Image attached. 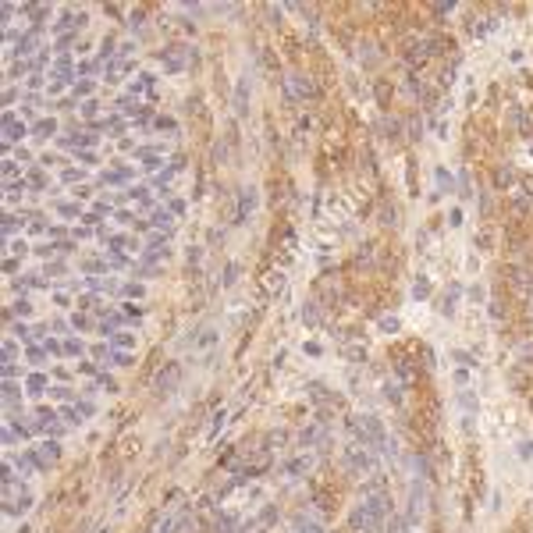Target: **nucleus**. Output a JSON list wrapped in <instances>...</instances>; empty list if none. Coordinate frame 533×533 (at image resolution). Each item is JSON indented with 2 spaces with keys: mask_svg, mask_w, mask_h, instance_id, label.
I'll return each instance as SVG.
<instances>
[{
  "mask_svg": "<svg viewBox=\"0 0 533 533\" xmlns=\"http://www.w3.org/2000/svg\"><path fill=\"white\" fill-rule=\"evenodd\" d=\"M384 533H409V529H405V522H402V519L391 512V515L384 519Z\"/></svg>",
  "mask_w": 533,
  "mask_h": 533,
  "instance_id": "nucleus-22",
  "label": "nucleus"
},
{
  "mask_svg": "<svg viewBox=\"0 0 533 533\" xmlns=\"http://www.w3.org/2000/svg\"><path fill=\"white\" fill-rule=\"evenodd\" d=\"M245 110H249V78H238L235 82V114L242 117Z\"/></svg>",
  "mask_w": 533,
  "mask_h": 533,
  "instance_id": "nucleus-11",
  "label": "nucleus"
},
{
  "mask_svg": "<svg viewBox=\"0 0 533 533\" xmlns=\"http://www.w3.org/2000/svg\"><path fill=\"white\" fill-rule=\"evenodd\" d=\"M32 135H36V139H50V135H57V121H50V117L36 121V125H32Z\"/></svg>",
  "mask_w": 533,
  "mask_h": 533,
  "instance_id": "nucleus-14",
  "label": "nucleus"
},
{
  "mask_svg": "<svg viewBox=\"0 0 533 533\" xmlns=\"http://www.w3.org/2000/svg\"><path fill=\"white\" fill-rule=\"evenodd\" d=\"M235 277H238V263H228V270H224V284H235Z\"/></svg>",
  "mask_w": 533,
  "mask_h": 533,
  "instance_id": "nucleus-41",
  "label": "nucleus"
},
{
  "mask_svg": "<svg viewBox=\"0 0 533 533\" xmlns=\"http://www.w3.org/2000/svg\"><path fill=\"white\" fill-rule=\"evenodd\" d=\"M167 210H171V214H185V203H182V199H171Z\"/></svg>",
  "mask_w": 533,
  "mask_h": 533,
  "instance_id": "nucleus-56",
  "label": "nucleus"
},
{
  "mask_svg": "<svg viewBox=\"0 0 533 533\" xmlns=\"http://www.w3.org/2000/svg\"><path fill=\"white\" fill-rule=\"evenodd\" d=\"M15 374H18V366H15V363H4V377L15 381Z\"/></svg>",
  "mask_w": 533,
  "mask_h": 533,
  "instance_id": "nucleus-58",
  "label": "nucleus"
},
{
  "mask_svg": "<svg viewBox=\"0 0 533 533\" xmlns=\"http://www.w3.org/2000/svg\"><path fill=\"white\" fill-rule=\"evenodd\" d=\"M61 182H82V167L75 171V167H68L64 174H61Z\"/></svg>",
  "mask_w": 533,
  "mask_h": 533,
  "instance_id": "nucleus-40",
  "label": "nucleus"
},
{
  "mask_svg": "<svg viewBox=\"0 0 533 533\" xmlns=\"http://www.w3.org/2000/svg\"><path fill=\"white\" fill-rule=\"evenodd\" d=\"M25 132H29V128H25L22 121H18V117H15L11 110H8V114H4V142H18V139H22Z\"/></svg>",
  "mask_w": 533,
  "mask_h": 533,
  "instance_id": "nucleus-10",
  "label": "nucleus"
},
{
  "mask_svg": "<svg viewBox=\"0 0 533 533\" xmlns=\"http://www.w3.org/2000/svg\"><path fill=\"white\" fill-rule=\"evenodd\" d=\"M121 128H125V125H121V121H117V117H107V132H110V135H117Z\"/></svg>",
  "mask_w": 533,
  "mask_h": 533,
  "instance_id": "nucleus-46",
  "label": "nucleus"
},
{
  "mask_svg": "<svg viewBox=\"0 0 533 533\" xmlns=\"http://www.w3.org/2000/svg\"><path fill=\"white\" fill-rule=\"evenodd\" d=\"M29 508H32V494H29V490H22V494H11L8 505H4L8 515H25Z\"/></svg>",
  "mask_w": 533,
  "mask_h": 533,
  "instance_id": "nucleus-7",
  "label": "nucleus"
},
{
  "mask_svg": "<svg viewBox=\"0 0 533 533\" xmlns=\"http://www.w3.org/2000/svg\"><path fill=\"white\" fill-rule=\"evenodd\" d=\"M121 245H128V238H125V235H114V238H110V249H121Z\"/></svg>",
  "mask_w": 533,
  "mask_h": 533,
  "instance_id": "nucleus-55",
  "label": "nucleus"
},
{
  "mask_svg": "<svg viewBox=\"0 0 533 533\" xmlns=\"http://www.w3.org/2000/svg\"><path fill=\"white\" fill-rule=\"evenodd\" d=\"M110 341H114L117 348H125V352H128V348L135 345V334H125V331H114V334H110Z\"/></svg>",
  "mask_w": 533,
  "mask_h": 533,
  "instance_id": "nucleus-20",
  "label": "nucleus"
},
{
  "mask_svg": "<svg viewBox=\"0 0 533 533\" xmlns=\"http://www.w3.org/2000/svg\"><path fill=\"white\" fill-rule=\"evenodd\" d=\"M413 295H416V299H427V295H430V284H427V281H416V288H413Z\"/></svg>",
  "mask_w": 533,
  "mask_h": 533,
  "instance_id": "nucleus-38",
  "label": "nucleus"
},
{
  "mask_svg": "<svg viewBox=\"0 0 533 533\" xmlns=\"http://www.w3.org/2000/svg\"><path fill=\"white\" fill-rule=\"evenodd\" d=\"M381 327H384V331H398V320H395V316H384Z\"/></svg>",
  "mask_w": 533,
  "mask_h": 533,
  "instance_id": "nucleus-51",
  "label": "nucleus"
},
{
  "mask_svg": "<svg viewBox=\"0 0 533 533\" xmlns=\"http://www.w3.org/2000/svg\"><path fill=\"white\" fill-rule=\"evenodd\" d=\"M75 25H86V15H82V11H78V15H64L54 29H57V32H64V29H75Z\"/></svg>",
  "mask_w": 533,
  "mask_h": 533,
  "instance_id": "nucleus-18",
  "label": "nucleus"
},
{
  "mask_svg": "<svg viewBox=\"0 0 533 533\" xmlns=\"http://www.w3.org/2000/svg\"><path fill=\"white\" fill-rule=\"evenodd\" d=\"M515 288H519V292H526V288H529V281H526V274H515Z\"/></svg>",
  "mask_w": 533,
  "mask_h": 533,
  "instance_id": "nucleus-57",
  "label": "nucleus"
},
{
  "mask_svg": "<svg viewBox=\"0 0 533 533\" xmlns=\"http://www.w3.org/2000/svg\"><path fill=\"white\" fill-rule=\"evenodd\" d=\"M384 395H388L391 402H398V398H402V395H398V384H388V391H384Z\"/></svg>",
  "mask_w": 533,
  "mask_h": 533,
  "instance_id": "nucleus-60",
  "label": "nucleus"
},
{
  "mask_svg": "<svg viewBox=\"0 0 533 533\" xmlns=\"http://www.w3.org/2000/svg\"><path fill=\"white\" fill-rule=\"evenodd\" d=\"M78 413H82V420L93 416V402H78Z\"/></svg>",
  "mask_w": 533,
  "mask_h": 533,
  "instance_id": "nucleus-53",
  "label": "nucleus"
},
{
  "mask_svg": "<svg viewBox=\"0 0 533 533\" xmlns=\"http://www.w3.org/2000/svg\"><path fill=\"white\" fill-rule=\"evenodd\" d=\"M47 356H50L47 348H36V345L29 348V363H36V366H43V363H47Z\"/></svg>",
  "mask_w": 533,
  "mask_h": 533,
  "instance_id": "nucleus-28",
  "label": "nucleus"
},
{
  "mask_svg": "<svg viewBox=\"0 0 533 533\" xmlns=\"http://www.w3.org/2000/svg\"><path fill=\"white\" fill-rule=\"evenodd\" d=\"M82 114L93 117V114H96V103H93V100H86V103H82Z\"/></svg>",
  "mask_w": 533,
  "mask_h": 533,
  "instance_id": "nucleus-59",
  "label": "nucleus"
},
{
  "mask_svg": "<svg viewBox=\"0 0 533 533\" xmlns=\"http://www.w3.org/2000/svg\"><path fill=\"white\" fill-rule=\"evenodd\" d=\"M89 93H93V82H78V86H75V96H86V100H89Z\"/></svg>",
  "mask_w": 533,
  "mask_h": 533,
  "instance_id": "nucleus-39",
  "label": "nucleus"
},
{
  "mask_svg": "<svg viewBox=\"0 0 533 533\" xmlns=\"http://www.w3.org/2000/svg\"><path fill=\"white\" fill-rule=\"evenodd\" d=\"M82 352H86V345H82L78 338H68V341H64V356H82Z\"/></svg>",
  "mask_w": 533,
  "mask_h": 533,
  "instance_id": "nucleus-25",
  "label": "nucleus"
},
{
  "mask_svg": "<svg viewBox=\"0 0 533 533\" xmlns=\"http://www.w3.org/2000/svg\"><path fill=\"white\" fill-rule=\"evenodd\" d=\"M345 466L356 473V476H374L377 473V459H374V452L370 448H363V444H352V448H345Z\"/></svg>",
  "mask_w": 533,
  "mask_h": 533,
  "instance_id": "nucleus-1",
  "label": "nucleus"
},
{
  "mask_svg": "<svg viewBox=\"0 0 533 533\" xmlns=\"http://www.w3.org/2000/svg\"><path fill=\"white\" fill-rule=\"evenodd\" d=\"M36 466H39V459H36L32 452H25V455H22V459L15 462V469H18L22 476H32V473H36Z\"/></svg>",
  "mask_w": 533,
  "mask_h": 533,
  "instance_id": "nucleus-15",
  "label": "nucleus"
},
{
  "mask_svg": "<svg viewBox=\"0 0 533 533\" xmlns=\"http://www.w3.org/2000/svg\"><path fill=\"white\" fill-rule=\"evenodd\" d=\"M78 163H86V167H89V163H96V153H89V149H82V153H78Z\"/></svg>",
  "mask_w": 533,
  "mask_h": 533,
  "instance_id": "nucleus-47",
  "label": "nucleus"
},
{
  "mask_svg": "<svg viewBox=\"0 0 533 533\" xmlns=\"http://www.w3.org/2000/svg\"><path fill=\"white\" fill-rule=\"evenodd\" d=\"M110 359H114V366H132V352H125V348L110 352Z\"/></svg>",
  "mask_w": 533,
  "mask_h": 533,
  "instance_id": "nucleus-29",
  "label": "nucleus"
},
{
  "mask_svg": "<svg viewBox=\"0 0 533 533\" xmlns=\"http://www.w3.org/2000/svg\"><path fill=\"white\" fill-rule=\"evenodd\" d=\"M50 395H54L57 402H71V398H75V395H71L68 388H50Z\"/></svg>",
  "mask_w": 533,
  "mask_h": 533,
  "instance_id": "nucleus-37",
  "label": "nucleus"
},
{
  "mask_svg": "<svg viewBox=\"0 0 533 533\" xmlns=\"http://www.w3.org/2000/svg\"><path fill=\"white\" fill-rule=\"evenodd\" d=\"M29 185L43 189V185H47V174H43V171H29Z\"/></svg>",
  "mask_w": 533,
  "mask_h": 533,
  "instance_id": "nucleus-34",
  "label": "nucleus"
},
{
  "mask_svg": "<svg viewBox=\"0 0 533 533\" xmlns=\"http://www.w3.org/2000/svg\"><path fill=\"white\" fill-rule=\"evenodd\" d=\"M132 171L128 167H114V171H103V185H121V182H128Z\"/></svg>",
  "mask_w": 533,
  "mask_h": 533,
  "instance_id": "nucleus-16",
  "label": "nucleus"
},
{
  "mask_svg": "<svg viewBox=\"0 0 533 533\" xmlns=\"http://www.w3.org/2000/svg\"><path fill=\"white\" fill-rule=\"evenodd\" d=\"M221 427H224V413H214V423H210V441L221 434Z\"/></svg>",
  "mask_w": 533,
  "mask_h": 533,
  "instance_id": "nucleus-33",
  "label": "nucleus"
},
{
  "mask_svg": "<svg viewBox=\"0 0 533 533\" xmlns=\"http://www.w3.org/2000/svg\"><path fill=\"white\" fill-rule=\"evenodd\" d=\"M313 93H316V86L309 75H284V96L288 100H306Z\"/></svg>",
  "mask_w": 533,
  "mask_h": 533,
  "instance_id": "nucleus-3",
  "label": "nucleus"
},
{
  "mask_svg": "<svg viewBox=\"0 0 533 533\" xmlns=\"http://www.w3.org/2000/svg\"><path fill=\"white\" fill-rule=\"evenodd\" d=\"M39 43H43V32H39V29H29V32L18 39V47H11V50H8V57H18V54H22V57H29Z\"/></svg>",
  "mask_w": 533,
  "mask_h": 533,
  "instance_id": "nucleus-6",
  "label": "nucleus"
},
{
  "mask_svg": "<svg viewBox=\"0 0 533 533\" xmlns=\"http://www.w3.org/2000/svg\"><path fill=\"white\" fill-rule=\"evenodd\" d=\"M185 57H189V50H185V47H167V50L160 54V64H163V71L178 75V71L185 68Z\"/></svg>",
  "mask_w": 533,
  "mask_h": 533,
  "instance_id": "nucleus-5",
  "label": "nucleus"
},
{
  "mask_svg": "<svg viewBox=\"0 0 533 533\" xmlns=\"http://www.w3.org/2000/svg\"><path fill=\"white\" fill-rule=\"evenodd\" d=\"M8 253H29V245H25V238H15V242L8 245Z\"/></svg>",
  "mask_w": 533,
  "mask_h": 533,
  "instance_id": "nucleus-45",
  "label": "nucleus"
},
{
  "mask_svg": "<svg viewBox=\"0 0 533 533\" xmlns=\"http://www.w3.org/2000/svg\"><path fill=\"white\" fill-rule=\"evenodd\" d=\"M519 455H522V459H533V441H526V444H519Z\"/></svg>",
  "mask_w": 533,
  "mask_h": 533,
  "instance_id": "nucleus-52",
  "label": "nucleus"
},
{
  "mask_svg": "<svg viewBox=\"0 0 533 533\" xmlns=\"http://www.w3.org/2000/svg\"><path fill=\"white\" fill-rule=\"evenodd\" d=\"M15 356H18L15 341H4V363H15Z\"/></svg>",
  "mask_w": 533,
  "mask_h": 533,
  "instance_id": "nucleus-43",
  "label": "nucleus"
},
{
  "mask_svg": "<svg viewBox=\"0 0 533 533\" xmlns=\"http://www.w3.org/2000/svg\"><path fill=\"white\" fill-rule=\"evenodd\" d=\"M182 363H163L160 370H156V381H153V388H156V395H171V391H178V384H182Z\"/></svg>",
  "mask_w": 533,
  "mask_h": 533,
  "instance_id": "nucleus-2",
  "label": "nucleus"
},
{
  "mask_svg": "<svg viewBox=\"0 0 533 533\" xmlns=\"http://www.w3.org/2000/svg\"><path fill=\"white\" fill-rule=\"evenodd\" d=\"M139 156H142V167H146V171H156V174H160V163H163L160 156H153L149 149H139Z\"/></svg>",
  "mask_w": 533,
  "mask_h": 533,
  "instance_id": "nucleus-19",
  "label": "nucleus"
},
{
  "mask_svg": "<svg viewBox=\"0 0 533 533\" xmlns=\"http://www.w3.org/2000/svg\"><path fill=\"white\" fill-rule=\"evenodd\" d=\"M156 128H160V132H163V128L174 132V121H171V117H156Z\"/></svg>",
  "mask_w": 533,
  "mask_h": 533,
  "instance_id": "nucleus-50",
  "label": "nucleus"
},
{
  "mask_svg": "<svg viewBox=\"0 0 533 533\" xmlns=\"http://www.w3.org/2000/svg\"><path fill=\"white\" fill-rule=\"evenodd\" d=\"M15 231H18V217L8 214V217H4V235H15Z\"/></svg>",
  "mask_w": 533,
  "mask_h": 533,
  "instance_id": "nucleus-36",
  "label": "nucleus"
},
{
  "mask_svg": "<svg viewBox=\"0 0 533 533\" xmlns=\"http://www.w3.org/2000/svg\"><path fill=\"white\" fill-rule=\"evenodd\" d=\"M18 163H22V160H11V156L4 160V178H8V182H15V174H18Z\"/></svg>",
  "mask_w": 533,
  "mask_h": 533,
  "instance_id": "nucleus-30",
  "label": "nucleus"
},
{
  "mask_svg": "<svg viewBox=\"0 0 533 533\" xmlns=\"http://www.w3.org/2000/svg\"><path fill=\"white\" fill-rule=\"evenodd\" d=\"M100 388H107V391H114L117 384H114V377H107V374H100Z\"/></svg>",
  "mask_w": 533,
  "mask_h": 533,
  "instance_id": "nucleus-54",
  "label": "nucleus"
},
{
  "mask_svg": "<svg viewBox=\"0 0 533 533\" xmlns=\"http://www.w3.org/2000/svg\"><path fill=\"white\" fill-rule=\"evenodd\" d=\"M174 529H178V515H167V519L156 526V533H174Z\"/></svg>",
  "mask_w": 533,
  "mask_h": 533,
  "instance_id": "nucleus-31",
  "label": "nucleus"
},
{
  "mask_svg": "<svg viewBox=\"0 0 533 533\" xmlns=\"http://www.w3.org/2000/svg\"><path fill=\"white\" fill-rule=\"evenodd\" d=\"M57 214H61V217H78V203H61Z\"/></svg>",
  "mask_w": 533,
  "mask_h": 533,
  "instance_id": "nucleus-32",
  "label": "nucleus"
},
{
  "mask_svg": "<svg viewBox=\"0 0 533 533\" xmlns=\"http://www.w3.org/2000/svg\"><path fill=\"white\" fill-rule=\"evenodd\" d=\"M43 348H47L50 356H61V352H64V345H57L54 338H47V341H43Z\"/></svg>",
  "mask_w": 533,
  "mask_h": 533,
  "instance_id": "nucleus-42",
  "label": "nucleus"
},
{
  "mask_svg": "<svg viewBox=\"0 0 533 533\" xmlns=\"http://www.w3.org/2000/svg\"><path fill=\"white\" fill-rule=\"evenodd\" d=\"M125 295H132V299H142V284H125Z\"/></svg>",
  "mask_w": 533,
  "mask_h": 533,
  "instance_id": "nucleus-48",
  "label": "nucleus"
},
{
  "mask_svg": "<svg viewBox=\"0 0 533 533\" xmlns=\"http://www.w3.org/2000/svg\"><path fill=\"white\" fill-rule=\"evenodd\" d=\"M25 189H29L25 178H22V182H8V203H15L18 196H25Z\"/></svg>",
  "mask_w": 533,
  "mask_h": 533,
  "instance_id": "nucleus-21",
  "label": "nucleus"
},
{
  "mask_svg": "<svg viewBox=\"0 0 533 533\" xmlns=\"http://www.w3.org/2000/svg\"><path fill=\"white\" fill-rule=\"evenodd\" d=\"M256 210V189H242V196H238V224L245 221Z\"/></svg>",
  "mask_w": 533,
  "mask_h": 533,
  "instance_id": "nucleus-13",
  "label": "nucleus"
},
{
  "mask_svg": "<svg viewBox=\"0 0 533 533\" xmlns=\"http://www.w3.org/2000/svg\"><path fill=\"white\" fill-rule=\"evenodd\" d=\"M29 313H32V302H29V299H18V302L11 306V316H29Z\"/></svg>",
  "mask_w": 533,
  "mask_h": 533,
  "instance_id": "nucleus-26",
  "label": "nucleus"
},
{
  "mask_svg": "<svg viewBox=\"0 0 533 533\" xmlns=\"http://www.w3.org/2000/svg\"><path fill=\"white\" fill-rule=\"evenodd\" d=\"M11 334H18L22 341H36V338H39V334H32V331H29L25 323H15V327H11Z\"/></svg>",
  "mask_w": 533,
  "mask_h": 533,
  "instance_id": "nucleus-27",
  "label": "nucleus"
},
{
  "mask_svg": "<svg viewBox=\"0 0 533 533\" xmlns=\"http://www.w3.org/2000/svg\"><path fill=\"white\" fill-rule=\"evenodd\" d=\"M86 284H89V288H96V292H110V288H114L110 277H86Z\"/></svg>",
  "mask_w": 533,
  "mask_h": 533,
  "instance_id": "nucleus-23",
  "label": "nucleus"
},
{
  "mask_svg": "<svg viewBox=\"0 0 533 533\" xmlns=\"http://www.w3.org/2000/svg\"><path fill=\"white\" fill-rule=\"evenodd\" d=\"M302 469H309V459H295L292 466H288V473L295 476V473H302Z\"/></svg>",
  "mask_w": 533,
  "mask_h": 533,
  "instance_id": "nucleus-44",
  "label": "nucleus"
},
{
  "mask_svg": "<svg viewBox=\"0 0 533 533\" xmlns=\"http://www.w3.org/2000/svg\"><path fill=\"white\" fill-rule=\"evenodd\" d=\"M171 217H174L171 210H153V228H167V224H171Z\"/></svg>",
  "mask_w": 533,
  "mask_h": 533,
  "instance_id": "nucleus-24",
  "label": "nucleus"
},
{
  "mask_svg": "<svg viewBox=\"0 0 533 533\" xmlns=\"http://www.w3.org/2000/svg\"><path fill=\"white\" fill-rule=\"evenodd\" d=\"M374 494H388V476L384 473H374L363 480V498H374Z\"/></svg>",
  "mask_w": 533,
  "mask_h": 533,
  "instance_id": "nucleus-8",
  "label": "nucleus"
},
{
  "mask_svg": "<svg viewBox=\"0 0 533 533\" xmlns=\"http://www.w3.org/2000/svg\"><path fill=\"white\" fill-rule=\"evenodd\" d=\"M25 388H29V395H43V391L50 388V381H47L43 374H32V377L25 381Z\"/></svg>",
  "mask_w": 533,
  "mask_h": 533,
  "instance_id": "nucleus-17",
  "label": "nucleus"
},
{
  "mask_svg": "<svg viewBox=\"0 0 533 533\" xmlns=\"http://www.w3.org/2000/svg\"><path fill=\"white\" fill-rule=\"evenodd\" d=\"M459 405L466 409V413H473V409H476V402H473V395H469V391H462V395H459Z\"/></svg>",
  "mask_w": 533,
  "mask_h": 533,
  "instance_id": "nucleus-35",
  "label": "nucleus"
},
{
  "mask_svg": "<svg viewBox=\"0 0 533 533\" xmlns=\"http://www.w3.org/2000/svg\"><path fill=\"white\" fill-rule=\"evenodd\" d=\"M100 54H103V61H107V57H114V39H110V36L103 39V50H100Z\"/></svg>",
  "mask_w": 533,
  "mask_h": 533,
  "instance_id": "nucleus-49",
  "label": "nucleus"
},
{
  "mask_svg": "<svg viewBox=\"0 0 533 533\" xmlns=\"http://www.w3.org/2000/svg\"><path fill=\"white\" fill-rule=\"evenodd\" d=\"M217 341H221L217 327H214V323H203L199 331L192 334V352H196V356H210V352L217 348Z\"/></svg>",
  "mask_w": 533,
  "mask_h": 533,
  "instance_id": "nucleus-4",
  "label": "nucleus"
},
{
  "mask_svg": "<svg viewBox=\"0 0 533 533\" xmlns=\"http://www.w3.org/2000/svg\"><path fill=\"white\" fill-rule=\"evenodd\" d=\"M36 459H39V466L57 462V459H61V444H57V441H43V444L36 448Z\"/></svg>",
  "mask_w": 533,
  "mask_h": 533,
  "instance_id": "nucleus-12",
  "label": "nucleus"
},
{
  "mask_svg": "<svg viewBox=\"0 0 533 533\" xmlns=\"http://www.w3.org/2000/svg\"><path fill=\"white\" fill-rule=\"evenodd\" d=\"M423 501H427L423 487H420V483H413V490H409V522H416V519L423 515Z\"/></svg>",
  "mask_w": 533,
  "mask_h": 533,
  "instance_id": "nucleus-9",
  "label": "nucleus"
}]
</instances>
